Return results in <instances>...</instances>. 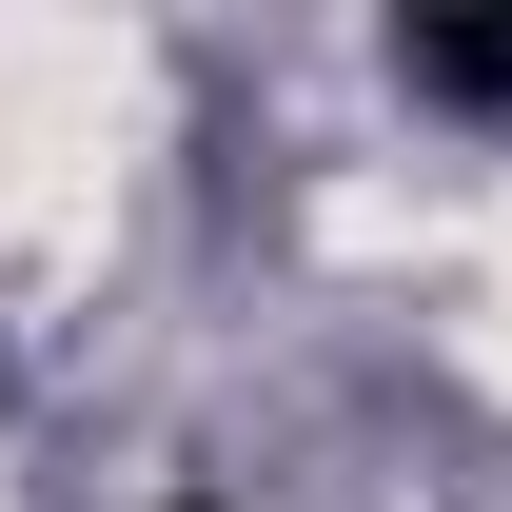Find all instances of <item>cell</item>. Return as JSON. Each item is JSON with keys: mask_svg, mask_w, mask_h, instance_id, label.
<instances>
[{"mask_svg": "<svg viewBox=\"0 0 512 512\" xmlns=\"http://www.w3.org/2000/svg\"><path fill=\"white\" fill-rule=\"evenodd\" d=\"M394 60H414V99H453V119H512V20H414Z\"/></svg>", "mask_w": 512, "mask_h": 512, "instance_id": "1", "label": "cell"}]
</instances>
